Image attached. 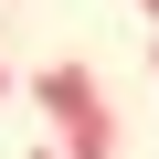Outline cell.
<instances>
[{
    "mask_svg": "<svg viewBox=\"0 0 159 159\" xmlns=\"http://www.w3.org/2000/svg\"><path fill=\"white\" fill-rule=\"evenodd\" d=\"M0 96H21V85H11V64H0Z\"/></svg>",
    "mask_w": 159,
    "mask_h": 159,
    "instance_id": "obj_2",
    "label": "cell"
},
{
    "mask_svg": "<svg viewBox=\"0 0 159 159\" xmlns=\"http://www.w3.org/2000/svg\"><path fill=\"white\" fill-rule=\"evenodd\" d=\"M138 11H148V21H159V0H138Z\"/></svg>",
    "mask_w": 159,
    "mask_h": 159,
    "instance_id": "obj_4",
    "label": "cell"
},
{
    "mask_svg": "<svg viewBox=\"0 0 159 159\" xmlns=\"http://www.w3.org/2000/svg\"><path fill=\"white\" fill-rule=\"evenodd\" d=\"M148 85H159V43H148Z\"/></svg>",
    "mask_w": 159,
    "mask_h": 159,
    "instance_id": "obj_3",
    "label": "cell"
},
{
    "mask_svg": "<svg viewBox=\"0 0 159 159\" xmlns=\"http://www.w3.org/2000/svg\"><path fill=\"white\" fill-rule=\"evenodd\" d=\"M32 159H64V148H32Z\"/></svg>",
    "mask_w": 159,
    "mask_h": 159,
    "instance_id": "obj_5",
    "label": "cell"
},
{
    "mask_svg": "<svg viewBox=\"0 0 159 159\" xmlns=\"http://www.w3.org/2000/svg\"><path fill=\"white\" fill-rule=\"evenodd\" d=\"M21 96L53 117V148H64V159H117V106H106V85H96V64H85V53L43 64Z\"/></svg>",
    "mask_w": 159,
    "mask_h": 159,
    "instance_id": "obj_1",
    "label": "cell"
}]
</instances>
